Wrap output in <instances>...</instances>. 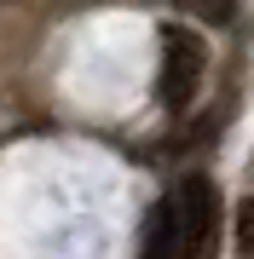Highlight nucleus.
<instances>
[{
  "instance_id": "nucleus-4",
  "label": "nucleus",
  "mask_w": 254,
  "mask_h": 259,
  "mask_svg": "<svg viewBox=\"0 0 254 259\" xmlns=\"http://www.w3.org/2000/svg\"><path fill=\"white\" fill-rule=\"evenodd\" d=\"M191 18H208V23H231L237 18V0H179Z\"/></svg>"
},
{
  "instance_id": "nucleus-3",
  "label": "nucleus",
  "mask_w": 254,
  "mask_h": 259,
  "mask_svg": "<svg viewBox=\"0 0 254 259\" xmlns=\"http://www.w3.org/2000/svg\"><path fill=\"white\" fill-rule=\"evenodd\" d=\"M173 253H179V225H173V202H162L144 231V259H173Z\"/></svg>"
},
{
  "instance_id": "nucleus-5",
  "label": "nucleus",
  "mask_w": 254,
  "mask_h": 259,
  "mask_svg": "<svg viewBox=\"0 0 254 259\" xmlns=\"http://www.w3.org/2000/svg\"><path fill=\"white\" fill-rule=\"evenodd\" d=\"M237 248H254V213L243 207V219H237Z\"/></svg>"
},
{
  "instance_id": "nucleus-2",
  "label": "nucleus",
  "mask_w": 254,
  "mask_h": 259,
  "mask_svg": "<svg viewBox=\"0 0 254 259\" xmlns=\"http://www.w3.org/2000/svg\"><path fill=\"white\" fill-rule=\"evenodd\" d=\"M220 196H214V179L208 173H191L185 185H179V196H173V225H179V253L185 259H202V248H208V236H214V207Z\"/></svg>"
},
{
  "instance_id": "nucleus-1",
  "label": "nucleus",
  "mask_w": 254,
  "mask_h": 259,
  "mask_svg": "<svg viewBox=\"0 0 254 259\" xmlns=\"http://www.w3.org/2000/svg\"><path fill=\"white\" fill-rule=\"evenodd\" d=\"M202 64H208V47H202L197 29H185V23H168V29H162V81H156V93H162L168 110H185V104L197 98Z\"/></svg>"
}]
</instances>
